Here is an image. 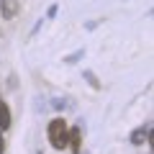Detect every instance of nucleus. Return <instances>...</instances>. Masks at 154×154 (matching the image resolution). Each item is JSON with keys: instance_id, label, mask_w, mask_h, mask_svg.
I'll return each mask as SVG.
<instances>
[{"instance_id": "obj_1", "label": "nucleus", "mask_w": 154, "mask_h": 154, "mask_svg": "<svg viewBox=\"0 0 154 154\" xmlns=\"http://www.w3.org/2000/svg\"><path fill=\"white\" fill-rule=\"evenodd\" d=\"M67 121L64 118H54V121L49 123V144L54 149H64L67 146Z\"/></svg>"}, {"instance_id": "obj_2", "label": "nucleus", "mask_w": 154, "mask_h": 154, "mask_svg": "<svg viewBox=\"0 0 154 154\" xmlns=\"http://www.w3.org/2000/svg\"><path fill=\"white\" fill-rule=\"evenodd\" d=\"M67 144H69V149L75 154H80L82 152V146H80V144H82V131H80V128H72V131L67 134Z\"/></svg>"}, {"instance_id": "obj_3", "label": "nucleus", "mask_w": 154, "mask_h": 154, "mask_svg": "<svg viewBox=\"0 0 154 154\" xmlns=\"http://www.w3.org/2000/svg\"><path fill=\"white\" fill-rule=\"evenodd\" d=\"M149 131H152V126H139L136 131L131 134V144H136V146H144V141H149Z\"/></svg>"}, {"instance_id": "obj_4", "label": "nucleus", "mask_w": 154, "mask_h": 154, "mask_svg": "<svg viewBox=\"0 0 154 154\" xmlns=\"http://www.w3.org/2000/svg\"><path fill=\"white\" fill-rule=\"evenodd\" d=\"M0 11L5 18H13L18 13V0H0Z\"/></svg>"}, {"instance_id": "obj_5", "label": "nucleus", "mask_w": 154, "mask_h": 154, "mask_svg": "<svg viewBox=\"0 0 154 154\" xmlns=\"http://www.w3.org/2000/svg\"><path fill=\"white\" fill-rule=\"evenodd\" d=\"M8 126H11V110H8V105L0 100V131H5Z\"/></svg>"}, {"instance_id": "obj_6", "label": "nucleus", "mask_w": 154, "mask_h": 154, "mask_svg": "<svg viewBox=\"0 0 154 154\" xmlns=\"http://www.w3.org/2000/svg\"><path fill=\"white\" fill-rule=\"evenodd\" d=\"M82 77H85V80H88L90 85H93L95 90H100V80H98V77H95V72H90V69H85V72H82Z\"/></svg>"}, {"instance_id": "obj_7", "label": "nucleus", "mask_w": 154, "mask_h": 154, "mask_svg": "<svg viewBox=\"0 0 154 154\" xmlns=\"http://www.w3.org/2000/svg\"><path fill=\"white\" fill-rule=\"evenodd\" d=\"M82 57H85V49H80V51H75V54L64 57L62 62H64V64H75V62H77V59H82Z\"/></svg>"}, {"instance_id": "obj_8", "label": "nucleus", "mask_w": 154, "mask_h": 154, "mask_svg": "<svg viewBox=\"0 0 154 154\" xmlns=\"http://www.w3.org/2000/svg\"><path fill=\"white\" fill-rule=\"evenodd\" d=\"M67 105H69V103H67V98H54V100H51V108H57V110L67 108Z\"/></svg>"}, {"instance_id": "obj_9", "label": "nucleus", "mask_w": 154, "mask_h": 154, "mask_svg": "<svg viewBox=\"0 0 154 154\" xmlns=\"http://www.w3.org/2000/svg\"><path fill=\"white\" fill-rule=\"evenodd\" d=\"M5 152V139H3V134H0V154Z\"/></svg>"}]
</instances>
